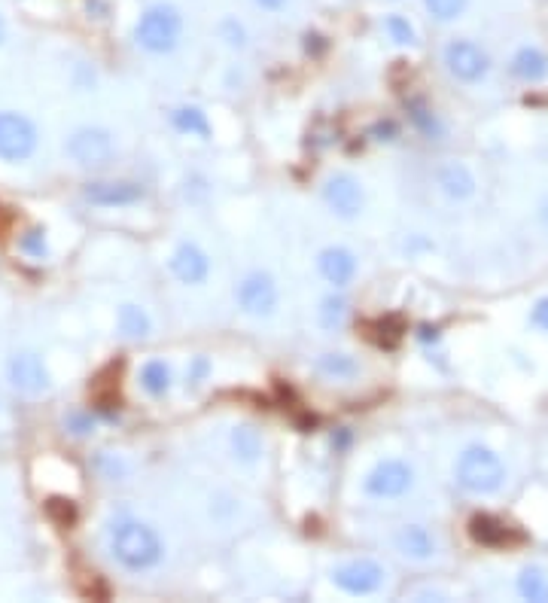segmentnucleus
Here are the masks:
<instances>
[{
    "mask_svg": "<svg viewBox=\"0 0 548 603\" xmlns=\"http://www.w3.org/2000/svg\"><path fill=\"white\" fill-rule=\"evenodd\" d=\"M387 570L375 558H354L332 570V585L351 597H372L384 588Z\"/></svg>",
    "mask_w": 548,
    "mask_h": 603,
    "instance_id": "6",
    "label": "nucleus"
},
{
    "mask_svg": "<svg viewBox=\"0 0 548 603\" xmlns=\"http://www.w3.org/2000/svg\"><path fill=\"white\" fill-rule=\"evenodd\" d=\"M469 7V0H424V10L436 22H457Z\"/></svg>",
    "mask_w": 548,
    "mask_h": 603,
    "instance_id": "28",
    "label": "nucleus"
},
{
    "mask_svg": "<svg viewBox=\"0 0 548 603\" xmlns=\"http://www.w3.org/2000/svg\"><path fill=\"white\" fill-rule=\"evenodd\" d=\"M110 555L128 573H147L162 564L165 543L156 533V527H150L147 521L122 518L110 530Z\"/></svg>",
    "mask_w": 548,
    "mask_h": 603,
    "instance_id": "1",
    "label": "nucleus"
},
{
    "mask_svg": "<svg viewBox=\"0 0 548 603\" xmlns=\"http://www.w3.org/2000/svg\"><path fill=\"white\" fill-rule=\"evenodd\" d=\"M19 247H22V253H28V256H34V259H46V256H49V244H46V235H43L40 229L25 232L22 241H19Z\"/></svg>",
    "mask_w": 548,
    "mask_h": 603,
    "instance_id": "30",
    "label": "nucleus"
},
{
    "mask_svg": "<svg viewBox=\"0 0 548 603\" xmlns=\"http://www.w3.org/2000/svg\"><path fill=\"white\" fill-rule=\"evenodd\" d=\"M415 488V466L399 457H387L369 469L363 491L372 500H399Z\"/></svg>",
    "mask_w": 548,
    "mask_h": 603,
    "instance_id": "4",
    "label": "nucleus"
},
{
    "mask_svg": "<svg viewBox=\"0 0 548 603\" xmlns=\"http://www.w3.org/2000/svg\"><path fill=\"white\" fill-rule=\"evenodd\" d=\"M220 37H223L226 46H232V49H244V46H247V31H244V25L235 22V19H223V22H220Z\"/></svg>",
    "mask_w": 548,
    "mask_h": 603,
    "instance_id": "31",
    "label": "nucleus"
},
{
    "mask_svg": "<svg viewBox=\"0 0 548 603\" xmlns=\"http://www.w3.org/2000/svg\"><path fill=\"white\" fill-rule=\"evenodd\" d=\"M7 372H10V384L22 393H43L49 387V372L37 354H16Z\"/></svg>",
    "mask_w": 548,
    "mask_h": 603,
    "instance_id": "16",
    "label": "nucleus"
},
{
    "mask_svg": "<svg viewBox=\"0 0 548 603\" xmlns=\"http://www.w3.org/2000/svg\"><path fill=\"white\" fill-rule=\"evenodd\" d=\"M171 275L186 284V287H201L211 278V256L204 247H198L195 241H183L177 244V250L171 253Z\"/></svg>",
    "mask_w": 548,
    "mask_h": 603,
    "instance_id": "13",
    "label": "nucleus"
},
{
    "mask_svg": "<svg viewBox=\"0 0 548 603\" xmlns=\"http://www.w3.org/2000/svg\"><path fill=\"white\" fill-rule=\"evenodd\" d=\"M405 110H408V119H411V125H415L427 141H442L445 138V125H442V119L436 116V110L427 104V101H408L405 104Z\"/></svg>",
    "mask_w": 548,
    "mask_h": 603,
    "instance_id": "21",
    "label": "nucleus"
},
{
    "mask_svg": "<svg viewBox=\"0 0 548 603\" xmlns=\"http://www.w3.org/2000/svg\"><path fill=\"white\" fill-rule=\"evenodd\" d=\"M314 366H317V372H320L326 381H351V378L360 375V363H357L351 354H341V351L320 354Z\"/></svg>",
    "mask_w": 548,
    "mask_h": 603,
    "instance_id": "20",
    "label": "nucleus"
},
{
    "mask_svg": "<svg viewBox=\"0 0 548 603\" xmlns=\"http://www.w3.org/2000/svg\"><path fill=\"white\" fill-rule=\"evenodd\" d=\"M67 156L80 168H107L113 159V134L98 125L77 128L67 141Z\"/></svg>",
    "mask_w": 548,
    "mask_h": 603,
    "instance_id": "10",
    "label": "nucleus"
},
{
    "mask_svg": "<svg viewBox=\"0 0 548 603\" xmlns=\"http://www.w3.org/2000/svg\"><path fill=\"white\" fill-rule=\"evenodd\" d=\"M357 256L354 250L341 247V244H332V247H323L317 253V272L320 278L332 287V290H348L357 278Z\"/></svg>",
    "mask_w": 548,
    "mask_h": 603,
    "instance_id": "11",
    "label": "nucleus"
},
{
    "mask_svg": "<svg viewBox=\"0 0 548 603\" xmlns=\"http://www.w3.org/2000/svg\"><path fill=\"white\" fill-rule=\"evenodd\" d=\"M384 31H387V37L396 43V46H415L418 43V31H415V25H411L405 16H399V13H390L387 19H384Z\"/></svg>",
    "mask_w": 548,
    "mask_h": 603,
    "instance_id": "27",
    "label": "nucleus"
},
{
    "mask_svg": "<svg viewBox=\"0 0 548 603\" xmlns=\"http://www.w3.org/2000/svg\"><path fill=\"white\" fill-rule=\"evenodd\" d=\"M183 16L174 4H153L134 25V43L150 55H165L180 46Z\"/></svg>",
    "mask_w": 548,
    "mask_h": 603,
    "instance_id": "3",
    "label": "nucleus"
},
{
    "mask_svg": "<svg viewBox=\"0 0 548 603\" xmlns=\"http://www.w3.org/2000/svg\"><path fill=\"white\" fill-rule=\"evenodd\" d=\"M116 326H119V332L125 335V339H147V335L153 332V320L141 305H122L119 317H116Z\"/></svg>",
    "mask_w": 548,
    "mask_h": 603,
    "instance_id": "23",
    "label": "nucleus"
},
{
    "mask_svg": "<svg viewBox=\"0 0 548 603\" xmlns=\"http://www.w3.org/2000/svg\"><path fill=\"white\" fill-rule=\"evenodd\" d=\"M171 384H174V375H171V366L165 360L144 363V369H141V387H144L147 396L162 399V396L171 393Z\"/></svg>",
    "mask_w": 548,
    "mask_h": 603,
    "instance_id": "22",
    "label": "nucleus"
},
{
    "mask_svg": "<svg viewBox=\"0 0 548 603\" xmlns=\"http://www.w3.org/2000/svg\"><path fill=\"white\" fill-rule=\"evenodd\" d=\"M509 74H512L515 80L527 83V86L542 83V80L548 77V55H545L542 49H536V46H524V49H518V52L512 55Z\"/></svg>",
    "mask_w": 548,
    "mask_h": 603,
    "instance_id": "17",
    "label": "nucleus"
},
{
    "mask_svg": "<svg viewBox=\"0 0 548 603\" xmlns=\"http://www.w3.org/2000/svg\"><path fill=\"white\" fill-rule=\"evenodd\" d=\"M518 594L533 603H548V576L539 567H524L518 576Z\"/></svg>",
    "mask_w": 548,
    "mask_h": 603,
    "instance_id": "26",
    "label": "nucleus"
},
{
    "mask_svg": "<svg viewBox=\"0 0 548 603\" xmlns=\"http://www.w3.org/2000/svg\"><path fill=\"white\" fill-rule=\"evenodd\" d=\"M253 4L259 7V10H268V13H278V10H284L290 0H253Z\"/></svg>",
    "mask_w": 548,
    "mask_h": 603,
    "instance_id": "34",
    "label": "nucleus"
},
{
    "mask_svg": "<svg viewBox=\"0 0 548 603\" xmlns=\"http://www.w3.org/2000/svg\"><path fill=\"white\" fill-rule=\"evenodd\" d=\"M542 217H545V220H548V205H545V211H542Z\"/></svg>",
    "mask_w": 548,
    "mask_h": 603,
    "instance_id": "37",
    "label": "nucleus"
},
{
    "mask_svg": "<svg viewBox=\"0 0 548 603\" xmlns=\"http://www.w3.org/2000/svg\"><path fill=\"white\" fill-rule=\"evenodd\" d=\"M46 515H49L58 527H74V521H77V506H74V500L49 497V500H46Z\"/></svg>",
    "mask_w": 548,
    "mask_h": 603,
    "instance_id": "29",
    "label": "nucleus"
},
{
    "mask_svg": "<svg viewBox=\"0 0 548 603\" xmlns=\"http://www.w3.org/2000/svg\"><path fill=\"white\" fill-rule=\"evenodd\" d=\"M4 37H7V28H4V22H0V43H4Z\"/></svg>",
    "mask_w": 548,
    "mask_h": 603,
    "instance_id": "36",
    "label": "nucleus"
},
{
    "mask_svg": "<svg viewBox=\"0 0 548 603\" xmlns=\"http://www.w3.org/2000/svg\"><path fill=\"white\" fill-rule=\"evenodd\" d=\"M262 448H265V442H262V436H259L256 427L241 424V427L232 430V451H235L238 460H244V463H256V460L262 457Z\"/></svg>",
    "mask_w": 548,
    "mask_h": 603,
    "instance_id": "24",
    "label": "nucleus"
},
{
    "mask_svg": "<svg viewBox=\"0 0 548 603\" xmlns=\"http://www.w3.org/2000/svg\"><path fill=\"white\" fill-rule=\"evenodd\" d=\"M393 546L408 561H433L439 555L436 533L424 524H402L393 536Z\"/></svg>",
    "mask_w": 548,
    "mask_h": 603,
    "instance_id": "15",
    "label": "nucleus"
},
{
    "mask_svg": "<svg viewBox=\"0 0 548 603\" xmlns=\"http://www.w3.org/2000/svg\"><path fill=\"white\" fill-rule=\"evenodd\" d=\"M469 536L485 549H506V546L521 543L518 527H512L509 521H503L497 515H488V512L469 518Z\"/></svg>",
    "mask_w": 548,
    "mask_h": 603,
    "instance_id": "14",
    "label": "nucleus"
},
{
    "mask_svg": "<svg viewBox=\"0 0 548 603\" xmlns=\"http://www.w3.org/2000/svg\"><path fill=\"white\" fill-rule=\"evenodd\" d=\"M144 195V186L134 180H92L83 186V198L98 208H131Z\"/></svg>",
    "mask_w": 548,
    "mask_h": 603,
    "instance_id": "12",
    "label": "nucleus"
},
{
    "mask_svg": "<svg viewBox=\"0 0 548 603\" xmlns=\"http://www.w3.org/2000/svg\"><path fill=\"white\" fill-rule=\"evenodd\" d=\"M37 150V128L28 116L0 110V159L25 162Z\"/></svg>",
    "mask_w": 548,
    "mask_h": 603,
    "instance_id": "8",
    "label": "nucleus"
},
{
    "mask_svg": "<svg viewBox=\"0 0 548 603\" xmlns=\"http://www.w3.org/2000/svg\"><path fill=\"white\" fill-rule=\"evenodd\" d=\"M348 314H351V305H348V299L341 296L338 290H335L332 296H326V299L320 302V308H317V320H320V326L329 329V332H335V329L345 326Z\"/></svg>",
    "mask_w": 548,
    "mask_h": 603,
    "instance_id": "25",
    "label": "nucleus"
},
{
    "mask_svg": "<svg viewBox=\"0 0 548 603\" xmlns=\"http://www.w3.org/2000/svg\"><path fill=\"white\" fill-rule=\"evenodd\" d=\"M323 201L326 208L341 217V220H354L363 214V205H366V192H363V183L348 174V171H335L326 177L323 183Z\"/></svg>",
    "mask_w": 548,
    "mask_h": 603,
    "instance_id": "9",
    "label": "nucleus"
},
{
    "mask_svg": "<svg viewBox=\"0 0 548 603\" xmlns=\"http://www.w3.org/2000/svg\"><path fill=\"white\" fill-rule=\"evenodd\" d=\"M454 482L475 497H491L506 482V466L497 451L488 445H469L460 451L454 463Z\"/></svg>",
    "mask_w": 548,
    "mask_h": 603,
    "instance_id": "2",
    "label": "nucleus"
},
{
    "mask_svg": "<svg viewBox=\"0 0 548 603\" xmlns=\"http://www.w3.org/2000/svg\"><path fill=\"white\" fill-rule=\"evenodd\" d=\"M71 427H74V433H89V430H92V418L74 415V418H71Z\"/></svg>",
    "mask_w": 548,
    "mask_h": 603,
    "instance_id": "35",
    "label": "nucleus"
},
{
    "mask_svg": "<svg viewBox=\"0 0 548 603\" xmlns=\"http://www.w3.org/2000/svg\"><path fill=\"white\" fill-rule=\"evenodd\" d=\"M211 375V363H208V357H195L192 360V366H189V381H192V387H198L204 378Z\"/></svg>",
    "mask_w": 548,
    "mask_h": 603,
    "instance_id": "32",
    "label": "nucleus"
},
{
    "mask_svg": "<svg viewBox=\"0 0 548 603\" xmlns=\"http://www.w3.org/2000/svg\"><path fill=\"white\" fill-rule=\"evenodd\" d=\"M171 125L180 131V134H189V138H198V141H208L211 138V119L201 107H192V104H183V107H174L171 110Z\"/></svg>",
    "mask_w": 548,
    "mask_h": 603,
    "instance_id": "19",
    "label": "nucleus"
},
{
    "mask_svg": "<svg viewBox=\"0 0 548 603\" xmlns=\"http://www.w3.org/2000/svg\"><path fill=\"white\" fill-rule=\"evenodd\" d=\"M436 183L451 201H466L475 195V177L463 162H445L436 174Z\"/></svg>",
    "mask_w": 548,
    "mask_h": 603,
    "instance_id": "18",
    "label": "nucleus"
},
{
    "mask_svg": "<svg viewBox=\"0 0 548 603\" xmlns=\"http://www.w3.org/2000/svg\"><path fill=\"white\" fill-rule=\"evenodd\" d=\"M445 58V71L457 80V83H466V86H475L482 83L488 74H491V55L472 43V40H451L442 52Z\"/></svg>",
    "mask_w": 548,
    "mask_h": 603,
    "instance_id": "5",
    "label": "nucleus"
},
{
    "mask_svg": "<svg viewBox=\"0 0 548 603\" xmlns=\"http://www.w3.org/2000/svg\"><path fill=\"white\" fill-rule=\"evenodd\" d=\"M235 302L247 317H271L281 305V290L268 272H250L235 287Z\"/></svg>",
    "mask_w": 548,
    "mask_h": 603,
    "instance_id": "7",
    "label": "nucleus"
},
{
    "mask_svg": "<svg viewBox=\"0 0 548 603\" xmlns=\"http://www.w3.org/2000/svg\"><path fill=\"white\" fill-rule=\"evenodd\" d=\"M530 323H533L536 329L548 332V296H542V299L533 305V311H530Z\"/></svg>",
    "mask_w": 548,
    "mask_h": 603,
    "instance_id": "33",
    "label": "nucleus"
}]
</instances>
